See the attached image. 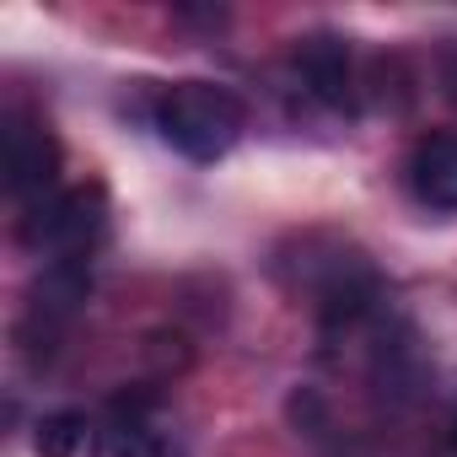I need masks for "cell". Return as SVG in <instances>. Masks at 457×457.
I'll return each instance as SVG.
<instances>
[{
    "instance_id": "1",
    "label": "cell",
    "mask_w": 457,
    "mask_h": 457,
    "mask_svg": "<svg viewBox=\"0 0 457 457\" xmlns=\"http://www.w3.org/2000/svg\"><path fill=\"white\" fill-rule=\"evenodd\" d=\"M156 129L172 151H183L188 162H215L226 156L243 129H248V108L232 87L215 81H178L162 92L156 103Z\"/></svg>"
},
{
    "instance_id": "2",
    "label": "cell",
    "mask_w": 457,
    "mask_h": 457,
    "mask_svg": "<svg viewBox=\"0 0 457 457\" xmlns=\"http://www.w3.org/2000/svg\"><path fill=\"white\" fill-rule=\"evenodd\" d=\"M103 226H108V194L97 183H87V188H65L33 210L28 243L54 253V264H81L92 253V243L103 237Z\"/></svg>"
},
{
    "instance_id": "3",
    "label": "cell",
    "mask_w": 457,
    "mask_h": 457,
    "mask_svg": "<svg viewBox=\"0 0 457 457\" xmlns=\"http://www.w3.org/2000/svg\"><path fill=\"white\" fill-rule=\"evenodd\" d=\"M6 188L12 199L22 204H49L54 199V183H60V140L38 124V119H22L12 113L6 119Z\"/></svg>"
},
{
    "instance_id": "4",
    "label": "cell",
    "mask_w": 457,
    "mask_h": 457,
    "mask_svg": "<svg viewBox=\"0 0 457 457\" xmlns=\"http://www.w3.org/2000/svg\"><path fill=\"white\" fill-rule=\"evenodd\" d=\"M409 188L430 210H457V135H425L414 145Z\"/></svg>"
},
{
    "instance_id": "5",
    "label": "cell",
    "mask_w": 457,
    "mask_h": 457,
    "mask_svg": "<svg viewBox=\"0 0 457 457\" xmlns=\"http://www.w3.org/2000/svg\"><path fill=\"white\" fill-rule=\"evenodd\" d=\"M296 65H302V81L312 87L318 103H328V108L350 103V49H345V38H334V33L307 38Z\"/></svg>"
},
{
    "instance_id": "6",
    "label": "cell",
    "mask_w": 457,
    "mask_h": 457,
    "mask_svg": "<svg viewBox=\"0 0 457 457\" xmlns=\"http://www.w3.org/2000/svg\"><path fill=\"white\" fill-rule=\"evenodd\" d=\"M92 457H162V441L140 420H113L92 436Z\"/></svg>"
},
{
    "instance_id": "7",
    "label": "cell",
    "mask_w": 457,
    "mask_h": 457,
    "mask_svg": "<svg viewBox=\"0 0 457 457\" xmlns=\"http://www.w3.org/2000/svg\"><path fill=\"white\" fill-rule=\"evenodd\" d=\"M33 446H38V457H76L81 446H92V436H87V420L65 409V414H44L38 420Z\"/></svg>"
},
{
    "instance_id": "8",
    "label": "cell",
    "mask_w": 457,
    "mask_h": 457,
    "mask_svg": "<svg viewBox=\"0 0 457 457\" xmlns=\"http://www.w3.org/2000/svg\"><path fill=\"white\" fill-rule=\"evenodd\" d=\"M441 457H457V414H452V425H446V446H441Z\"/></svg>"
}]
</instances>
